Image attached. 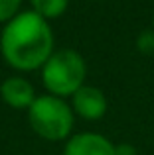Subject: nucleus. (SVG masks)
<instances>
[{
  "instance_id": "obj_1",
  "label": "nucleus",
  "mask_w": 154,
  "mask_h": 155,
  "mask_svg": "<svg viewBox=\"0 0 154 155\" xmlns=\"http://www.w3.org/2000/svg\"><path fill=\"white\" fill-rule=\"evenodd\" d=\"M55 38L50 22L40 18L32 10L20 12L16 18L4 24L0 34L2 59L14 71H38L55 51Z\"/></svg>"
},
{
  "instance_id": "obj_2",
  "label": "nucleus",
  "mask_w": 154,
  "mask_h": 155,
  "mask_svg": "<svg viewBox=\"0 0 154 155\" xmlns=\"http://www.w3.org/2000/svg\"><path fill=\"white\" fill-rule=\"evenodd\" d=\"M87 65L85 59L73 49H55L42 67V83L47 94L67 98L73 96L85 84Z\"/></svg>"
},
{
  "instance_id": "obj_3",
  "label": "nucleus",
  "mask_w": 154,
  "mask_h": 155,
  "mask_svg": "<svg viewBox=\"0 0 154 155\" xmlns=\"http://www.w3.org/2000/svg\"><path fill=\"white\" fill-rule=\"evenodd\" d=\"M28 122L32 130L46 141H63L71 136L75 114L71 104L51 94L36 96L34 104L28 108Z\"/></svg>"
},
{
  "instance_id": "obj_4",
  "label": "nucleus",
  "mask_w": 154,
  "mask_h": 155,
  "mask_svg": "<svg viewBox=\"0 0 154 155\" xmlns=\"http://www.w3.org/2000/svg\"><path fill=\"white\" fill-rule=\"evenodd\" d=\"M109 102L107 96L101 88L97 87H89V84H83L79 91L71 96V110L73 114H77L79 118L89 122H97L107 114Z\"/></svg>"
},
{
  "instance_id": "obj_5",
  "label": "nucleus",
  "mask_w": 154,
  "mask_h": 155,
  "mask_svg": "<svg viewBox=\"0 0 154 155\" xmlns=\"http://www.w3.org/2000/svg\"><path fill=\"white\" fill-rule=\"evenodd\" d=\"M63 155H115V143L103 134L83 132L65 141Z\"/></svg>"
},
{
  "instance_id": "obj_6",
  "label": "nucleus",
  "mask_w": 154,
  "mask_h": 155,
  "mask_svg": "<svg viewBox=\"0 0 154 155\" xmlns=\"http://www.w3.org/2000/svg\"><path fill=\"white\" fill-rule=\"evenodd\" d=\"M0 96L10 108L16 110H28L36 100V91L32 83L24 77H8L0 84Z\"/></svg>"
},
{
  "instance_id": "obj_7",
  "label": "nucleus",
  "mask_w": 154,
  "mask_h": 155,
  "mask_svg": "<svg viewBox=\"0 0 154 155\" xmlns=\"http://www.w3.org/2000/svg\"><path fill=\"white\" fill-rule=\"evenodd\" d=\"M30 2H32V12L38 14L40 18H44L46 22L63 16L67 6H69V0H30Z\"/></svg>"
},
{
  "instance_id": "obj_8",
  "label": "nucleus",
  "mask_w": 154,
  "mask_h": 155,
  "mask_svg": "<svg viewBox=\"0 0 154 155\" xmlns=\"http://www.w3.org/2000/svg\"><path fill=\"white\" fill-rule=\"evenodd\" d=\"M22 0H0V24H8L20 14Z\"/></svg>"
},
{
  "instance_id": "obj_9",
  "label": "nucleus",
  "mask_w": 154,
  "mask_h": 155,
  "mask_svg": "<svg viewBox=\"0 0 154 155\" xmlns=\"http://www.w3.org/2000/svg\"><path fill=\"white\" fill-rule=\"evenodd\" d=\"M136 47L142 53H154V30L142 31L136 39Z\"/></svg>"
},
{
  "instance_id": "obj_10",
  "label": "nucleus",
  "mask_w": 154,
  "mask_h": 155,
  "mask_svg": "<svg viewBox=\"0 0 154 155\" xmlns=\"http://www.w3.org/2000/svg\"><path fill=\"white\" fill-rule=\"evenodd\" d=\"M115 155H138V149L132 143H119L115 145Z\"/></svg>"
}]
</instances>
